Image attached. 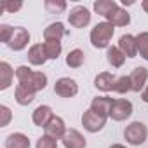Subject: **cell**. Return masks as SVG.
<instances>
[{
  "label": "cell",
  "instance_id": "obj_1",
  "mask_svg": "<svg viewBox=\"0 0 148 148\" xmlns=\"http://www.w3.org/2000/svg\"><path fill=\"white\" fill-rule=\"evenodd\" d=\"M16 79L19 82V86H25L26 89L33 91V92H38L42 89H45L47 86V75L42 71H35L25 64L18 66L16 68Z\"/></svg>",
  "mask_w": 148,
  "mask_h": 148
},
{
  "label": "cell",
  "instance_id": "obj_2",
  "mask_svg": "<svg viewBox=\"0 0 148 148\" xmlns=\"http://www.w3.org/2000/svg\"><path fill=\"white\" fill-rule=\"evenodd\" d=\"M115 33V26L108 21H101L98 23L92 30H91V44L96 49H108L112 37Z\"/></svg>",
  "mask_w": 148,
  "mask_h": 148
},
{
  "label": "cell",
  "instance_id": "obj_3",
  "mask_svg": "<svg viewBox=\"0 0 148 148\" xmlns=\"http://www.w3.org/2000/svg\"><path fill=\"white\" fill-rule=\"evenodd\" d=\"M146 136H148V129L143 122L136 120V122H131L125 129H124V138L129 145L132 146H139L146 141Z\"/></svg>",
  "mask_w": 148,
  "mask_h": 148
},
{
  "label": "cell",
  "instance_id": "obj_4",
  "mask_svg": "<svg viewBox=\"0 0 148 148\" xmlns=\"http://www.w3.org/2000/svg\"><path fill=\"white\" fill-rule=\"evenodd\" d=\"M82 125L87 132H99L106 125V117L96 113L94 110H86L82 115Z\"/></svg>",
  "mask_w": 148,
  "mask_h": 148
},
{
  "label": "cell",
  "instance_id": "obj_5",
  "mask_svg": "<svg viewBox=\"0 0 148 148\" xmlns=\"http://www.w3.org/2000/svg\"><path fill=\"white\" fill-rule=\"evenodd\" d=\"M54 92L59 98H75L79 94V84L70 77H61L54 84Z\"/></svg>",
  "mask_w": 148,
  "mask_h": 148
},
{
  "label": "cell",
  "instance_id": "obj_6",
  "mask_svg": "<svg viewBox=\"0 0 148 148\" xmlns=\"http://www.w3.org/2000/svg\"><path fill=\"white\" fill-rule=\"evenodd\" d=\"M68 23L73 28H86L91 23V12L84 5H75L68 14Z\"/></svg>",
  "mask_w": 148,
  "mask_h": 148
},
{
  "label": "cell",
  "instance_id": "obj_7",
  "mask_svg": "<svg viewBox=\"0 0 148 148\" xmlns=\"http://www.w3.org/2000/svg\"><path fill=\"white\" fill-rule=\"evenodd\" d=\"M131 115H132V103L129 99H113V105L110 110L112 120L122 122V120L129 119Z\"/></svg>",
  "mask_w": 148,
  "mask_h": 148
},
{
  "label": "cell",
  "instance_id": "obj_8",
  "mask_svg": "<svg viewBox=\"0 0 148 148\" xmlns=\"http://www.w3.org/2000/svg\"><path fill=\"white\" fill-rule=\"evenodd\" d=\"M28 42H30V32L26 28H23V26H16L14 32H12V37H11L9 44H7V47L11 51L18 52V51H23L28 45Z\"/></svg>",
  "mask_w": 148,
  "mask_h": 148
},
{
  "label": "cell",
  "instance_id": "obj_9",
  "mask_svg": "<svg viewBox=\"0 0 148 148\" xmlns=\"http://www.w3.org/2000/svg\"><path fill=\"white\" fill-rule=\"evenodd\" d=\"M44 131H45V136H49V138H54V139H63V136L66 134V125H64V120L61 119V117H58V115H54L52 117V120L44 127Z\"/></svg>",
  "mask_w": 148,
  "mask_h": 148
},
{
  "label": "cell",
  "instance_id": "obj_10",
  "mask_svg": "<svg viewBox=\"0 0 148 148\" xmlns=\"http://www.w3.org/2000/svg\"><path fill=\"white\" fill-rule=\"evenodd\" d=\"M131 86H132V91L134 92H139L145 89V86L148 84V70L145 66H136L132 71H131Z\"/></svg>",
  "mask_w": 148,
  "mask_h": 148
},
{
  "label": "cell",
  "instance_id": "obj_11",
  "mask_svg": "<svg viewBox=\"0 0 148 148\" xmlns=\"http://www.w3.org/2000/svg\"><path fill=\"white\" fill-rule=\"evenodd\" d=\"M61 141H63V146L64 148H86L87 146L86 138L77 129H68Z\"/></svg>",
  "mask_w": 148,
  "mask_h": 148
},
{
  "label": "cell",
  "instance_id": "obj_12",
  "mask_svg": "<svg viewBox=\"0 0 148 148\" xmlns=\"http://www.w3.org/2000/svg\"><path fill=\"white\" fill-rule=\"evenodd\" d=\"M52 117H54L52 108H51L49 105H40V106H37V108L33 110L32 120H33V124L38 125V127H45V125L52 120Z\"/></svg>",
  "mask_w": 148,
  "mask_h": 148
},
{
  "label": "cell",
  "instance_id": "obj_13",
  "mask_svg": "<svg viewBox=\"0 0 148 148\" xmlns=\"http://www.w3.org/2000/svg\"><path fill=\"white\" fill-rule=\"evenodd\" d=\"M119 49L124 52L125 58H136L138 56V42H136V37L134 35H122L119 38Z\"/></svg>",
  "mask_w": 148,
  "mask_h": 148
},
{
  "label": "cell",
  "instance_id": "obj_14",
  "mask_svg": "<svg viewBox=\"0 0 148 148\" xmlns=\"http://www.w3.org/2000/svg\"><path fill=\"white\" fill-rule=\"evenodd\" d=\"M112 105H113V99L108 98V96H96L92 101H91V110H94L96 113L103 115V117H110V110H112Z\"/></svg>",
  "mask_w": 148,
  "mask_h": 148
},
{
  "label": "cell",
  "instance_id": "obj_15",
  "mask_svg": "<svg viewBox=\"0 0 148 148\" xmlns=\"http://www.w3.org/2000/svg\"><path fill=\"white\" fill-rule=\"evenodd\" d=\"M117 82V77L110 71H101L99 75L94 79V86L96 89L103 91V92H108V91H113V86Z\"/></svg>",
  "mask_w": 148,
  "mask_h": 148
},
{
  "label": "cell",
  "instance_id": "obj_16",
  "mask_svg": "<svg viewBox=\"0 0 148 148\" xmlns=\"http://www.w3.org/2000/svg\"><path fill=\"white\" fill-rule=\"evenodd\" d=\"M28 61L33 66H42L47 61V54L44 51V44H33L28 49Z\"/></svg>",
  "mask_w": 148,
  "mask_h": 148
},
{
  "label": "cell",
  "instance_id": "obj_17",
  "mask_svg": "<svg viewBox=\"0 0 148 148\" xmlns=\"http://www.w3.org/2000/svg\"><path fill=\"white\" fill-rule=\"evenodd\" d=\"M14 75H16V71L12 70V66L7 61L0 63V91H5L11 87Z\"/></svg>",
  "mask_w": 148,
  "mask_h": 148
},
{
  "label": "cell",
  "instance_id": "obj_18",
  "mask_svg": "<svg viewBox=\"0 0 148 148\" xmlns=\"http://www.w3.org/2000/svg\"><path fill=\"white\" fill-rule=\"evenodd\" d=\"M64 35H66V28H64V25L59 23V21L51 23V25L44 30V38H45V40H59V42H61V38H63Z\"/></svg>",
  "mask_w": 148,
  "mask_h": 148
},
{
  "label": "cell",
  "instance_id": "obj_19",
  "mask_svg": "<svg viewBox=\"0 0 148 148\" xmlns=\"http://www.w3.org/2000/svg\"><path fill=\"white\" fill-rule=\"evenodd\" d=\"M106 21L112 23L113 26H127V25L131 23V16H129V12H127L125 9L117 7V9L106 18Z\"/></svg>",
  "mask_w": 148,
  "mask_h": 148
},
{
  "label": "cell",
  "instance_id": "obj_20",
  "mask_svg": "<svg viewBox=\"0 0 148 148\" xmlns=\"http://www.w3.org/2000/svg\"><path fill=\"white\" fill-rule=\"evenodd\" d=\"M5 148H30V139L23 132H12L5 139Z\"/></svg>",
  "mask_w": 148,
  "mask_h": 148
},
{
  "label": "cell",
  "instance_id": "obj_21",
  "mask_svg": "<svg viewBox=\"0 0 148 148\" xmlns=\"http://www.w3.org/2000/svg\"><path fill=\"white\" fill-rule=\"evenodd\" d=\"M14 99H16L18 105H21V106H28L30 103H33V99H35V92L30 91V89H26L25 86H19V84H18V87H16V91H14Z\"/></svg>",
  "mask_w": 148,
  "mask_h": 148
},
{
  "label": "cell",
  "instance_id": "obj_22",
  "mask_svg": "<svg viewBox=\"0 0 148 148\" xmlns=\"http://www.w3.org/2000/svg\"><path fill=\"white\" fill-rule=\"evenodd\" d=\"M117 7H119V4L115 0H96L94 2V11L103 18H108Z\"/></svg>",
  "mask_w": 148,
  "mask_h": 148
},
{
  "label": "cell",
  "instance_id": "obj_23",
  "mask_svg": "<svg viewBox=\"0 0 148 148\" xmlns=\"http://www.w3.org/2000/svg\"><path fill=\"white\" fill-rule=\"evenodd\" d=\"M106 59H108V63H110L112 66L120 68V66L124 64V61H125V56H124V52L119 49V45H112V47L106 49Z\"/></svg>",
  "mask_w": 148,
  "mask_h": 148
},
{
  "label": "cell",
  "instance_id": "obj_24",
  "mask_svg": "<svg viewBox=\"0 0 148 148\" xmlns=\"http://www.w3.org/2000/svg\"><path fill=\"white\" fill-rule=\"evenodd\" d=\"M84 61H86V54H84V51H80V49H73V51H70L68 56H66V64H68L70 68H80V66L84 64Z\"/></svg>",
  "mask_w": 148,
  "mask_h": 148
},
{
  "label": "cell",
  "instance_id": "obj_25",
  "mask_svg": "<svg viewBox=\"0 0 148 148\" xmlns=\"http://www.w3.org/2000/svg\"><path fill=\"white\" fill-rule=\"evenodd\" d=\"M44 51L47 54V59H58L61 51H63V45L59 40H45L44 42Z\"/></svg>",
  "mask_w": 148,
  "mask_h": 148
},
{
  "label": "cell",
  "instance_id": "obj_26",
  "mask_svg": "<svg viewBox=\"0 0 148 148\" xmlns=\"http://www.w3.org/2000/svg\"><path fill=\"white\" fill-rule=\"evenodd\" d=\"M44 7L51 14H63L66 11V2L64 0H45Z\"/></svg>",
  "mask_w": 148,
  "mask_h": 148
},
{
  "label": "cell",
  "instance_id": "obj_27",
  "mask_svg": "<svg viewBox=\"0 0 148 148\" xmlns=\"http://www.w3.org/2000/svg\"><path fill=\"white\" fill-rule=\"evenodd\" d=\"M136 42H138V54L148 61V32H141L136 37Z\"/></svg>",
  "mask_w": 148,
  "mask_h": 148
},
{
  "label": "cell",
  "instance_id": "obj_28",
  "mask_svg": "<svg viewBox=\"0 0 148 148\" xmlns=\"http://www.w3.org/2000/svg\"><path fill=\"white\" fill-rule=\"evenodd\" d=\"M113 91L119 92V94H125V92L132 91V86H131V79H129V75H122V77H119L117 82H115V86H113Z\"/></svg>",
  "mask_w": 148,
  "mask_h": 148
},
{
  "label": "cell",
  "instance_id": "obj_29",
  "mask_svg": "<svg viewBox=\"0 0 148 148\" xmlns=\"http://www.w3.org/2000/svg\"><path fill=\"white\" fill-rule=\"evenodd\" d=\"M21 7H23V2H11V0H4L2 5H0V12H11V14H14Z\"/></svg>",
  "mask_w": 148,
  "mask_h": 148
},
{
  "label": "cell",
  "instance_id": "obj_30",
  "mask_svg": "<svg viewBox=\"0 0 148 148\" xmlns=\"http://www.w3.org/2000/svg\"><path fill=\"white\" fill-rule=\"evenodd\" d=\"M35 148H58V139L49 138V136H45V134H44L42 138H38V139H37Z\"/></svg>",
  "mask_w": 148,
  "mask_h": 148
},
{
  "label": "cell",
  "instance_id": "obj_31",
  "mask_svg": "<svg viewBox=\"0 0 148 148\" xmlns=\"http://www.w3.org/2000/svg\"><path fill=\"white\" fill-rule=\"evenodd\" d=\"M0 115H2V119H0V127L9 125V122H11V119H12V112H11V108L5 106V105H0Z\"/></svg>",
  "mask_w": 148,
  "mask_h": 148
},
{
  "label": "cell",
  "instance_id": "obj_32",
  "mask_svg": "<svg viewBox=\"0 0 148 148\" xmlns=\"http://www.w3.org/2000/svg\"><path fill=\"white\" fill-rule=\"evenodd\" d=\"M12 32H14L12 26H9V25H0V40H2L5 45L9 44V40L12 37Z\"/></svg>",
  "mask_w": 148,
  "mask_h": 148
},
{
  "label": "cell",
  "instance_id": "obj_33",
  "mask_svg": "<svg viewBox=\"0 0 148 148\" xmlns=\"http://www.w3.org/2000/svg\"><path fill=\"white\" fill-rule=\"evenodd\" d=\"M141 99L145 101V103H148V84L145 86V89L141 91Z\"/></svg>",
  "mask_w": 148,
  "mask_h": 148
},
{
  "label": "cell",
  "instance_id": "obj_34",
  "mask_svg": "<svg viewBox=\"0 0 148 148\" xmlns=\"http://www.w3.org/2000/svg\"><path fill=\"white\" fill-rule=\"evenodd\" d=\"M141 7H143L145 12H148V0H143V2H141Z\"/></svg>",
  "mask_w": 148,
  "mask_h": 148
},
{
  "label": "cell",
  "instance_id": "obj_35",
  "mask_svg": "<svg viewBox=\"0 0 148 148\" xmlns=\"http://www.w3.org/2000/svg\"><path fill=\"white\" fill-rule=\"evenodd\" d=\"M122 4H124V5H132L134 2H132V0H122Z\"/></svg>",
  "mask_w": 148,
  "mask_h": 148
},
{
  "label": "cell",
  "instance_id": "obj_36",
  "mask_svg": "<svg viewBox=\"0 0 148 148\" xmlns=\"http://www.w3.org/2000/svg\"><path fill=\"white\" fill-rule=\"evenodd\" d=\"M110 148H125V146H124V145H120V143H115V145H112Z\"/></svg>",
  "mask_w": 148,
  "mask_h": 148
}]
</instances>
